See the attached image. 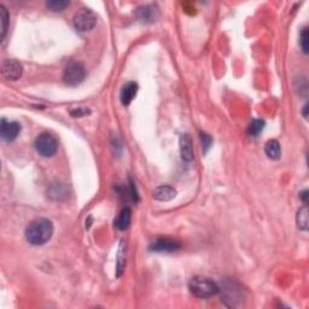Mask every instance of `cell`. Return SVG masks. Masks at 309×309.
Instances as JSON below:
<instances>
[{"instance_id": "1", "label": "cell", "mask_w": 309, "mask_h": 309, "mask_svg": "<svg viewBox=\"0 0 309 309\" xmlns=\"http://www.w3.org/2000/svg\"><path fill=\"white\" fill-rule=\"evenodd\" d=\"M53 224L45 218L35 219L25 228V238L33 245H44L52 237Z\"/></svg>"}, {"instance_id": "2", "label": "cell", "mask_w": 309, "mask_h": 309, "mask_svg": "<svg viewBox=\"0 0 309 309\" xmlns=\"http://www.w3.org/2000/svg\"><path fill=\"white\" fill-rule=\"evenodd\" d=\"M188 288L191 293L198 298H209L215 296L220 291L219 285L210 278L197 275L193 277L188 283Z\"/></svg>"}, {"instance_id": "3", "label": "cell", "mask_w": 309, "mask_h": 309, "mask_svg": "<svg viewBox=\"0 0 309 309\" xmlns=\"http://www.w3.org/2000/svg\"><path fill=\"white\" fill-rule=\"evenodd\" d=\"M34 146L41 157H52L58 150V140L50 133H41L35 139Z\"/></svg>"}, {"instance_id": "4", "label": "cell", "mask_w": 309, "mask_h": 309, "mask_svg": "<svg viewBox=\"0 0 309 309\" xmlns=\"http://www.w3.org/2000/svg\"><path fill=\"white\" fill-rule=\"evenodd\" d=\"M85 76L86 69L80 62L69 63L63 71V81L68 86H78L85 80Z\"/></svg>"}, {"instance_id": "5", "label": "cell", "mask_w": 309, "mask_h": 309, "mask_svg": "<svg viewBox=\"0 0 309 309\" xmlns=\"http://www.w3.org/2000/svg\"><path fill=\"white\" fill-rule=\"evenodd\" d=\"M97 24V16L94 12L89 9H81L74 16V27L79 32H87L93 29Z\"/></svg>"}, {"instance_id": "6", "label": "cell", "mask_w": 309, "mask_h": 309, "mask_svg": "<svg viewBox=\"0 0 309 309\" xmlns=\"http://www.w3.org/2000/svg\"><path fill=\"white\" fill-rule=\"evenodd\" d=\"M22 65L15 60H6L1 64V75L5 80H19L22 76Z\"/></svg>"}, {"instance_id": "7", "label": "cell", "mask_w": 309, "mask_h": 309, "mask_svg": "<svg viewBox=\"0 0 309 309\" xmlns=\"http://www.w3.org/2000/svg\"><path fill=\"white\" fill-rule=\"evenodd\" d=\"M21 124L16 121H6L5 119L1 120L0 126V135L5 142H14L21 133Z\"/></svg>"}, {"instance_id": "8", "label": "cell", "mask_w": 309, "mask_h": 309, "mask_svg": "<svg viewBox=\"0 0 309 309\" xmlns=\"http://www.w3.org/2000/svg\"><path fill=\"white\" fill-rule=\"evenodd\" d=\"M180 249V244L178 241L170 238H158L150 247L151 251L156 252H173Z\"/></svg>"}, {"instance_id": "9", "label": "cell", "mask_w": 309, "mask_h": 309, "mask_svg": "<svg viewBox=\"0 0 309 309\" xmlns=\"http://www.w3.org/2000/svg\"><path fill=\"white\" fill-rule=\"evenodd\" d=\"M175 196H177V190L169 185L158 186L152 192V197L160 202H169L175 198Z\"/></svg>"}, {"instance_id": "10", "label": "cell", "mask_w": 309, "mask_h": 309, "mask_svg": "<svg viewBox=\"0 0 309 309\" xmlns=\"http://www.w3.org/2000/svg\"><path fill=\"white\" fill-rule=\"evenodd\" d=\"M180 154L184 161L190 162L193 160L192 138L190 134H183L180 137Z\"/></svg>"}, {"instance_id": "11", "label": "cell", "mask_w": 309, "mask_h": 309, "mask_svg": "<svg viewBox=\"0 0 309 309\" xmlns=\"http://www.w3.org/2000/svg\"><path fill=\"white\" fill-rule=\"evenodd\" d=\"M158 16V11L155 6L152 5H144V6L139 7L137 11V17L139 19L140 22L143 23H151L156 21Z\"/></svg>"}, {"instance_id": "12", "label": "cell", "mask_w": 309, "mask_h": 309, "mask_svg": "<svg viewBox=\"0 0 309 309\" xmlns=\"http://www.w3.org/2000/svg\"><path fill=\"white\" fill-rule=\"evenodd\" d=\"M138 92V85L133 81H129L126 85L124 86L121 89V94H120V98L124 105H129L132 103L133 99L135 98Z\"/></svg>"}, {"instance_id": "13", "label": "cell", "mask_w": 309, "mask_h": 309, "mask_svg": "<svg viewBox=\"0 0 309 309\" xmlns=\"http://www.w3.org/2000/svg\"><path fill=\"white\" fill-rule=\"evenodd\" d=\"M131 221H132V210H131V208L126 206V208L122 209L119 218L115 220V227H116L117 229H120V231H124V229H127L129 227Z\"/></svg>"}, {"instance_id": "14", "label": "cell", "mask_w": 309, "mask_h": 309, "mask_svg": "<svg viewBox=\"0 0 309 309\" xmlns=\"http://www.w3.org/2000/svg\"><path fill=\"white\" fill-rule=\"evenodd\" d=\"M265 152L266 155H267V157L270 158V160H279V158L282 157V147H280L279 142L275 139L268 140V142L266 143Z\"/></svg>"}, {"instance_id": "15", "label": "cell", "mask_w": 309, "mask_h": 309, "mask_svg": "<svg viewBox=\"0 0 309 309\" xmlns=\"http://www.w3.org/2000/svg\"><path fill=\"white\" fill-rule=\"evenodd\" d=\"M296 222L297 227L302 231H307L309 225V209L307 206H303L298 209L297 215H296Z\"/></svg>"}, {"instance_id": "16", "label": "cell", "mask_w": 309, "mask_h": 309, "mask_svg": "<svg viewBox=\"0 0 309 309\" xmlns=\"http://www.w3.org/2000/svg\"><path fill=\"white\" fill-rule=\"evenodd\" d=\"M116 260V277H121L124 267H126V245L124 242H121V244H120Z\"/></svg>"}, {"instance_id": "17", "label": "cell", "mask_w": 309, "mask_h": 309, "mask_svg": "<svg viewBox=\"0 0 309 309\" xmlns=\"http://www.w3.org/2000/svg\"><path fill=\"white\" fill-rule=\"evenodd\" d=\"M266 124L264 120H254V121L250 122V124L247 126V134L250 137H257L262 131H264Z\"/></svg>"}, {"instance_id": "18", "label": "cell", "mask_w": 309, "mask_h": 309, "mask_svg": "<svg viewBox=\"0 0 309 309\" xmlns=\"http://www.w3.org/2000/svg\"><path fill=\"white\" fill-rule=\"evenodd\" d=\"M9 12L4 5H0V23H1V29H0V37L4 39L6 35L7 27H9Z\"/></svg>"}, {"instance_id": "19", "label": "cell", "mask_w": 309, "mask_h": 309, "mask_svg": "<svg viewBox=\"0 0 309 309\" xmlns=\"http://www.w3.org/2000/svg\"><path fill=\"white\" fill-rule=\"evenodd\" d=\"M69 5H70V2L66 1V0H51V1H46V7L50 9L51 11H63Z\"/></svg>"}, {"instance_id": "20", "label": "cell", "mask_w": 309, "mask_h": 309, "mask_svg": "<svg viewBox=\"0 0 309 309\" xmlns=\"http://www.w3.org/2000/svg\"><path fill=\"white\" fill-rule=\"evenodd\" d=\"M300 44H301V47H302L303 52L307 55V53L309 52V30L307 27L303 28L302 32H301Z\"/></svg>"}, {"instance_id": "21", "label": "cell", "mask_w": 309, "mask_h": 309, "mask_svg": "<svg viewBox=\"0 0 309 309\" xmlns=\"http://www.w3.org/2000/svg\"><path fill=\"white\" fill-rule=\"evenodd\" d=\"M201 140H202V146H203V152L204 154H206L209 147L211 146L213 140H211L210 135H208L206 133H201Z\"/></svg>"}, {"instance_id": "22", "label": "cell", "mask_w": 309, "mask_h": 309, "mask_svg": "<svg viewBox=\"0 0 309 309\" xmlns=\"http://www.w3.org/2000/svg\"><path fill=\"white\" fill-rule=\"evenodd\" d=\"M87 114H89V110L85 108H79L71 111V115H73L74 117H81V116H85V115H87Z\"/></svg>"}, {"instance_id": "23", "label": "cell", "mask_w": 309, "mask_h": 309, "mask_svg": "<svg viewBox=\"0 0 309 309\" xmlns=\"http://www.w3.org/2000/svg\"><path fill=\"white\" fill-rule=\"evenodd\" d=\"M301 198H302V201L305 202V203H307V197H308V190H305L303 192L300 193Z\"/></svg>"}, {"instance_id": "24", "label": "cell", "mask_w": 309, "mask_h": 309, "mask_svg": "<svg viewBox=\"0 0 309 309\" xmlns=\"http://www.w3.org/2000/svg\"><path fill=\"white\" fill-rule=\"evenodd\" d=\"M307 110H308V103H306L305 104V109H303V116H305V119H307V117H308Z\"/></svg>"}]
</instances>
